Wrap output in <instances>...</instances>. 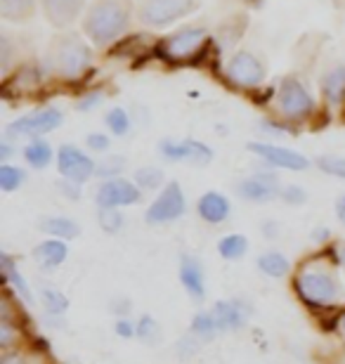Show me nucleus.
<instances>
[{
	"instance_id": "72a5a7b5",
	"label": "nucleus",
	"mask_w": 345,
	"mask_h": 364,
	"mask_svg": "<svg viewBox=\"0 0 345 364\" xmlns=\"http://www.w3.org/2000/svg\"><path fill=\"white\" fill-rule=\"evenodd\" d=\"M317 166L324 173H329V176L345 180V159H341V156H319Z\"/></svg>"
},
{
	"instance_id": "20e7f679",
	"label": "nucleus",
	"mask_w": 345,
	"mask_h": 364,
	"mask_svg": "<svg viewBox=\"0 0 345 364\" xmlns=\"http://www.w3.org/2000/svg\"><path fill=\"white\" fill-rule=\"evenodd\" d=\"M211 46L208 31L203 26H187L159 43V55L168 62H196Z\"/></svg>"
},
{
	"instance_id": "f3484780",
	"label": "nucleus",
	"mask_w": 345,
	"mask_h": 364,
	"mask_svg": "<svg viewBox=\"0 0 345 364\" xmlns=\"http://www.w3.org/2000/svg\"><path fill=\"white\" fill-rule=\"evenodd\" d=\"M180 282L182 287L194 301H203V294H206V287H203V270L196 258L182 256L180 260Z\"/></svg>"
},
{
	"instance_id": "c85d7f7f",
	"label": "nucleus",
	"mask_w": 345,
	"mask_h": 364,
	"mask_svg": "<svg viewBox=\"0 0 345 364\" xmlns=\"http://www.w3.org/2000/svg\"><path fill=\"white\" fill-rule=\"evenodd\" d=\"M41 301H43V305H46V310L55 312V315H62V312L69 308V301L55 289H43L41 291Z\"/></svg>"
},
{
	"instance_id": "c756f323",
	"label": "nucleus",
	"mask_w": 345,
	"mask_h": 364,
	"mask_svg": "<svg viewBox=\"0 0 345 364\" xmlns=\"http://www.w3.org/2000/svg\"><path fill=\"white\" fill-rule=\"evenodd\" d=\"M137 338L144 341V343H159L161 341V326L156 319L152 317H142L137 322Z\"/></svg>"
},
{
	"instance_id": "4468645a",
	"label": "nucleus",
	"mask_w": 345,
	"mask_h": 364,
	"mask_svg": "<svg viewBox=\"0 0 345 364\" xmlns=\"http://www.w3.org/2000/svg\"><path fill=\"white\" fill-rule=\"evenodd\" d=\"M211 312L216 315L220 331H237L248 322V317H251V305L246 301H241V298H232V301L216 303V308Z\"/></svg>"
},
{
	"instance_id": "412c9836",
	"label": "nucleus",
	"mask_w": 345,
	"mask_h": 364,
	"mask_svg": "<svg viewBox=\"0 0 345 364\" xmlns=\"http://www.w3.org/2000/svg\"><path fill=\"white\" fill-rule=\"evenodd\" d=\"M36 12V0H0V17L7 21H28Z\"/></svg>"
},
{
	"instance_id": "2f4dec72",
	"label": "nucleus",
	"mask_w": 345,
	"mask_h": 364,
	"mask_svg": "<svg viewBox=\"0 0 345 364\" xmlns=\"http://www.w3.org/2000/svg\"><path fill=\"white\" fill-rule=\"evenodd\" d=\"M24 171L14 168V166H7L3 164L0 166V187L5 189V192H12V189H17L21 182H24Z\"/></svg>"
},
{
	"instance_id": "a19ab883",
	"label": "nucleus",
	"mask_w": 345,
	"mask_h": 364,
	"mask_svg": "<svg viewBox=\"0 0 345 364\" xmlns=\"http://www.w3.org/2000/svg\"><path fill=\"white\" fill-rule=\"evenodd\" d=\"M336 215H339V220L345 225V194H341L339 199H336Z\"/></svg>"
},
{
	"instance_id": "6e6552de",
	"label": "nucleus",
	"mask_w": 345,
	"mask_h": 364,
	"mask_svg": "<svg viewBox=\"0 0 345 364\" xmlns=\"http://www.w3.org/2000/svg\"><path fill=\"white\" fill-rule=\"evenodd\" d=\"M185 213V196L178 182H171L164 192L159 194V199L147 208V223L149 225H161V223H171L175 218H180Z\"/></svg>"
},
{
	"instance_id": "37998d69",
	"label": "nucleus",
	"mask_w": 345,
	"mask_h": 364,
	"mask_svg": "<svg viewBox=\"0 0 345 364\" xmlns=\"http://www.w3.org/2000/svg\"><path fill=\"white\" fill-rule=\"evenodd\" d=\"M12 154V151H10V147H7V144H3V147H0V156H3V159H7V156H10Z\"/></svg>"
},
{
	"instance_id": "bb28decb",
	"label": "nucleus",
	"mask_w": 345,
	"mask_h": 364,
	"mask_svg": "<svg viewBox=\"0 0 345 364\" xmlns=\"http://www.w3.org/2000/svg\"><path fill=\"white\" fill-rule=\"evenodd\" d=\"M0 267H3V274L7 277V282H12L14 289L19 291V296L24 298V301H31V291H28L26 282L21 279V274L17 272V267H14L12 258L7 256V253H3V256H0Z\"/></svg>"
},
{
	"instance_id": "e433bc0d",
	"label": "nucleus",
	"mask_w": 345,
	"mask_h": 364,
	"mask_svg": "<svg viewBox=\"0 0 345 364\" xmlns=\"http://www.w3.org/2000/svg\"><path fill=\"white\" fill-rule=\"evenodd\" d=\"M116 333H119L121 338H133L137 336V324L128 322V319H119V322H116Z\"/></svg>"
},
{
	"instance_id": "9d476101",
	"label": "nucleus",
	"mask_w": 345,
	"mask_h": 364,
	"mask_svg": "<svg viewBox=\"0 0 345 364\" xmlns=\"http://www.w3.org/2000/svg\"><path fill=\"white\" fill-rule=\"evenodd\" d=\"M57 166H60V173L64 176V180H71L80 185V182H85L90 176L97 173V166L90 156L85 154V151H80L76 147H71V144H64V147L57 151Z\"/></svg>"
},
{
	"instance_id": "c9c22d12",
	"label": "nucleus",
	"mask_w": 345,
	"mask_h": 364,
	"mask_svg": "<svg viewBox=\"0 0 345 364\" xmlns=\"http://www.w3.org/2000/svg\"><path fill=\"white\" fill-rule=\"evenodd\" d=\"M282 199L286 201V203H291V206H298V203H305V199H307V194L303 192L300 187H296V185H289V187H284L282 189Z\"/></svg>"
},
{
	"instance_id": "f704fd0d",
	"label": "nucleus",
	"mask_w": 345,
	"mask_h": 364,
	"mask_svg": "<svg viewBox=\"0 0 345 364\" xmlns=\"http://www.w3.org/2000/svg\"><path fill=\"white\" fill-rule=\"evenodd\" d=\"M123 166H126V159L112 156V159H107V161H102L97 166V176H105L107 180H114V176H119V173L123 171Z\"/></svg>"
},
{
	"instance_id": "6ab92c4d",
	"label": "nucleus",
	"mask_w": 345,
	"mask_h": 364,
	"mask_svg": "<svg viewBox=\"0 0 345 364\" xmlns=\"http://www.w3.org/2000/svg\"><path fill=\"white\" fill-rule=\"evenodd\" d=\"M33 258L38 260V265L43 267H57L67 258V246H64L60 239H48V242H43L33 249Z\"/></svg>"
},
{
	"instance_id": "a878e982",
	"label": "nucleus",
	"mask_w": 345,
	"mask_h": 364,
	"mask_svg": "<svg viewBox=\"0 0 345 364\" xmlns=\"http://www.w3.org/2000/svg\"><path fill=\"white\" fill-rule=\"evenodd\" d=\"M218 251H220V256L227 260H239L248 251V242H246V237H241V235H227L220 239Z\"/></svg>"
},
{
	"instance_id": "ddd939ff",
	"label": "nucleus",
	"mask_w": 345,
	"mask_h": 364,
	"mask_svg": "<svg viewBox=\"0 0 345 364\" xmlns=\"http://www.w3.org/2000/svg\"><path fill=\"white\" fill-rule=\"evenodd\" d=\"M159 149H161V154H164V159H168V161H189V164L203 166V164H208L213 159L211 147H206V144L199 142V140H185V142L164 140Z\"/></svg>"
},
{
	"instance_id": "7ed1b4c3",
	"label": "nucleus",
	"mask_w": 345,
	"mask_h": 364,
	"mask_svg": "<svg viewBox=\"0 0 345 364\" xmlns=\"http://www.w3.org/2000/svg\"><path fill=\"white\" fill-rule=\"evenodd\" d=\"M50 67L62 78H80L90 67L92 50L76 33L57 36L50 46Z\"/></svg>"
},
{
	"instance_id": "58836bf2",
	"label": "nucleus",
	"mask_w": 345,
	"mask_h": 364,
	"mask_svg": "<svg viewBox=\"0 0 345 364\" xmlns=\"http://www.w3.org/2000/svg\"><path fill=\"white\" fill-rule=\"evenodd\" d=\"M60 192H64L69 196V199H78L80 196V189L76 182H71V180H60Z\"/></svg>"
},
{
	"instance_id": "2eb2a0df",
	"label": "nucleus",
	"mask_w": 345,
	"mask_h": 364,
	"mask_svg": "<svg viewBox=\"0 0 345 364\" xmlns=\"http://www.w3.org/2000/svg\"><path fill=\"white\" fill-rule=\"evenodd\" d=\"M239 194L248 201L262 203V201H270L282 194V187H279V180L275 176H270V173H258V176H251V178L239 182Z\"/></svg>"
},
{
	"instance_id": "7c9ffc66",
	"label": "nucleus",
	"mask_w": 345,
	"mask_h": 364,
	"mask_svg": "<svg viewBox=\"0 0 345 364\" xmlns=\"http://www.w3.org/2000/svg\"><path fill=\"white\" fill-rule=\"evenodd\" d=\"M105 121H107V128L112 130L114 135H126L128 128H130V119H128L126 109H121V107L112 109Z\"/></svg>"
},
{
	"instance_id": "1a4fd4ad",
	"label": "nucleus",
	"mask_w": 345,
	"mask_h": 364,
	"mask_svg": "<svg viewBox=\"0 0 345 364\" xmlns=\"http://www.w3.org/2000/svg\"><path fill=\"white\" fill-rule=\"evenodd\" d=\"M227 78L239 88H255L265 81V67L251 53H237L227 64Z\"/></svg>"
},
{
	"instance_id": "423d86ee",
	"label": "nucleus",
	"mask_w": 345,
	"mask_h": 364,
	"mask_svg": "<svg viewBox=\"0 0 345 364\" xmlns=\"http://www.w3.org/2000/svg\"><path fill=\"white\" fill-rule=\"evenodd\" d=\"M64 116L60 109H41V112L26 114L7 126V135L10 137H33L38 140L41 135L50 133V130L60 128Z\"/></svg>"
},
{
	"instance_id": "79ce46f5",
	"label": "nucleus",
	"mask_w": 345,
	"mask_h": 364,
	"mask_svg": "<svg viewBox=\"0 0 345 364\" xmlns=\"http://www.w3.org/2000/svg\"><path fill=\"white\" fill-rule=\"evenodd\" d=\"M336 263L345 270V246H339V249H336Z\"/></svg>"
},
{
	"instance_id": "f8f14e48",
	"label": "nucleus",
	"mask_w": 345,
	"mask_h": 364,
	"mask_svg": "<svg viewBox=\"0 0 345 364\" xmlns=\"http://www.w3.org/2000/svg\"><path fill=\"white\" fill-rule=\"evenodd\" d=\"M248 149H251L255 156L265 159L270 166H277V168H284V171H307L310 168V161L293 149H284V147H277V144H265V142H251Z\"/></svg>"
},
{
	"instance_id": "cd10ccee",
	"label": "nucleus",
	"mask_w": 345,
	"mask_h": 364,
	"mask_svg": "<svg viewBox=\"0 0 345 364\" xmlns=\"http://www.w3.org/2000/svg\"><path fill=\"white\" fill-rule=\"evenodd\" d=\"M161 182H164V171L154 168V166H147L135 173V185L139 189H156Z\"/></svg>"
},
{
	"instance_id": "4be33fe9",
	"label": "nucleus",
	"mask_w": 345,
	"mask_h": 364,
	"mask_svg": "<svg viewBox=\"0 0 345 364\" xmlns=\"http://www.w3.org/2000/svg\"><path fill=\"white\" fill-rule=\"evenodd\" d=\"M322 90H324V97L331 102V105H339L345 100V64L343 67H336L334 71H329L322 81Z\"/></svg>"
},
{
	"instance_id": "f03ea898",
	"label": "nucleus",
	"mask_w": 345,
	"mask_h": 364,
	"mask_svg": "<svg viewBox=\"0 0 345 364\" xmlns=\"http://www.w3.org/2000/svg\"><path fill=\"white\" fill-rule=\"evenodd\" d=\"M293 287H296L300 301H305L307 305H314V308L334 305V303H339L343 296V289L339 279H336L334 270H329L319 260H310V263H305L300 267Z\"/></svg>"
},
{
	"instance_id": "aec40b11",
	"label": "nucleus",
	"mask_w": 345,
	"mask_h": 364,
	"mask_svg": "<svg viewBox=\"0 0 345 364\" xmlns=\"http://www.w3.org/2000/svg\"><path fill=\"white\" fill-rule=\"evenodd\" d=\"M41 232H46L50 237H57V239H73L80 235V228L71 218H43L38 223Z\"/></svg>"
},
{
	"instance_id": "c03bdc74",
	"label": "nucleus",
	"mask_w": 345,
	"mask_h": 364,
	"mask_svg": "<svg viewBox=\"0 0 345 364\" xmlns=\"http://www.w3.org/2000/svg\"><path fill=\"white\" fill-rule=\"evenodd\" d=\"M341 329H343V331H345V315H343V317H341Z\"/></svg>"
},
{
	"instance_id": "dca6fc26",
	"label": "nucleus",
	"mask_w": 345,
	"mask_h": 364,
	"mask_svg": "<svg viewBox=\"0 0 345 364\" xmlns=\"http://www.w3.org/2000/svg\"><path fill=\"white\" fill-rule=\"evenodd\" d=\"M85 3L87 0H41L48 21L60 28L71 26L78 19V14L83 12Z\"/></svg>"
},
{
	"instance_id": "b1692460",
	"label": "nucleus",
	"mask_w": 345,
	"mask_h": 364,
	"mask_svg": "<svg viewBox=\"0 0 345 364\" xmlns=\"http://www.w3.org/2000/svg\"><path fill=\"white\" fill-rule=\"evenodd\" d=\"M192 333L199 341H213L220 333V326L216 322V315L213 312H199L194 319H192Z\"/></svg>"
},
{
	"instance_id": "5701e85b",
	"label": "nucleus",
	"mask_w": 345,
	"mask_h": 364,
	"mask_svg": "<svg viewBox=\"0 0 345 364\" xmlns=\"http://www.w3.org/2000/svg\"><path fill=\"white\" fill-rule=\"evenodd\" d=\"M24 159L33 168H46V166L53 161V147H50L46 140H41V137L38 140H31L24 149Z\"/></svg>"
},
{
	"instance_id": "473e14b6",
	"label": "nucleus",
	"mask_w": 345,
	"mask_h": 364,
	"mask_svg": "<svg viewBox=\"0 0 345 364\" xmlns=\"http://www.w3.org/2000/svg\"><path fill=\"white\" fill-rule=\"evenodd\" d=\"M123 225V218L119 213V208H100V228L109 232V235H114V232H119Z\"/></svg>"
},
{
	"instance_id": "ea45409f",
	"label": "nucleus",
	"mask_w": 345,
	"mask_h": 364,
	"mask_svg": "<svg viewBox=\"0 0 345 364\" xmlns=\"http://www.w3.org/2000/svg\"><path fill=\"white\" fill-rule=\"evenodd\" d=\"M100 102H102V92H92L87 100L78 102V109H80V112H87V109H92L95 105H100Z\"/></svg>"
},
{
	"instance_id": "0eeeda50",
	"label": "nucleus",
	"mask_w": 345,
	"mask_h": 364,
	"mask_svg": "<svg viewBox=\"0 0 345 364\" xmlns=\"http://www.w3.org/2000/svg\"><path fill=\"white\" fill-rule=\"evenodd\" d=\"M277 97H279V109H282V114L289 116V119H303V116H310L314 109L312 95L293 76L284 78V81L279 83Z\"/></svg>"
},
{
	"instance_id": "f257e3e1",
	"label": "nucleus",
	"mask_w": 345,
	"mask_h": 364,
	"mask_svg": "<svg viewBox=\"0 0 345 364\" xmlns=\"http://www.w3.org/2000/svg\"><path fill=\"white\" fill-rule=\"evenodd\" d=\"M133 17V0H92L83 19V31L95 46L119 41Z\"/></svg>"
},
{
	"instance_id": "9b49d317",
	"label": "nucleus",
	"mask_w": 345,
	"mask_h": 364,
	"mask_svg": "<svg viewBox=\"0 0 345 364\" xmlns=\"http://www.w3.org/2000/svg\"><path fill=\"white\" fill-rule=\"evenodd\" d=\"M142 192L135 182L114 178L107 180L105 185L97 189V206L100 208H121V206H130V203H137Z\"/></svg>"
},
{
	"instance_id": "39448f33",
	"label": "nucleus",
	"mask_w": 345,
	"mask_h": 364,
	"mask_svg": "<svg viewBox=\"0 0 345 364\" xmlns=\"http://www.w3.org/2000/svg\"><path fill=\"white\" fill-rule=\"evenodd\" d=\"M199 7V0H144L139 7V21L152 28H164Z\"/></svg>"
},
{
	"instance_id": "393cba45",
	"label": "nucleus",
	"mask_w": 345,
	"mask_h": 364,
	"mask_svg": "<svg viewBox=\"0 0 345 364\" xmlns=\"http://www.w3.org/2000/svg\"><path fill=\"white\" fill-rule=\"evenodd\" d=\"M258 267L267 277H275V279H279V277H284L286 272H289V260H286L284 253L270 251V253H262V256L258 258Z\"/></svg>"
},
{
	"instance_id": "a211bd4d",
	"label": "nucleus",
	"mask_w": 345,
	"mask_h": 364,
	"mask_svg": "<svg viewBox=\"0 0 345 364\" xmlns=\"http://www.w3.org/2000/svg\"><path fill=\"white\" fill-rule=\"evenodd\" d=\"M199 215L211 225L223 223L227 215H230V201L225 199L223 194L218 192H208L199 199Z\"/></svg>"
},
{
	"instance_id": "4c0bfd02",
	"label": "nucleus",
	"mask_w": 345,
	"mask_h": 364,
	"mask_svg": "<svg viewBox=\"0 0 345 364\" xmlns=\"http://www.w3.org/2000/svg\"><path fill=\"white\" fill-rule=\"evenodd\" d=\"M87 147L95 149V151H107V149H109V137H107V135H102V133L87 135Z\"/></svg>"
}]
</instances>
